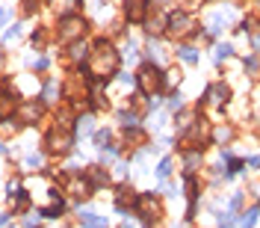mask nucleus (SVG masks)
I'll use <instances>...</instances> for the list:
<instances>
[{"label": "nucleus", "mask_w": 260, "mask_h": 228, "mask_svg": "<svg viewBox=\"0 0 260 228\" xmlns=\"http://www.w3.org/2000/svg\"><path fill=\"white\" fill-rule=\"evenodd\" d=\"M59 213H62V202H53L51 208H45V211H42V216H45V219H56Z\"/></svg>", "instance_id": "obj_28"}, {"label": "nucleus", "mask_w": 260, "mask_h": 228, "mask_svg": "<svg viewBox=\"0 0 260 228\" xmlns=\"http://www.w3.org/2000/svg\"><path fill=\"white\" fill-rule=\"evenodd\" d=\"M18 36H21V27H18V24H12V27L6 30V36H3V39H6V42H12V39H18Z\"/></svg>", "instance_id": "obj_32"}, {"label": "nucleus", "mask_w": 260, "mask_h": 228, "mask_svg": "<svg viewBox=\"0 0 260 228\" xmlns=\"http://www.w3.org/2000/svg\"><path fill=\"white\" fill-rule=\"evenodd\" d=\"M192 27H195V18H192L190 12L180 9V12H172V15H169V33H174V36L183 39V36L192 33Z\"/></svg>", "instance_id": "obj_4"}, {"label": "nucleus", "mask_w": 260, "mask_h": 228, "mask_svg": "<svg viewBox=\"0 0 260 228\" xmlns=\"http://www.w3.org/2000/svg\"><path fill=\"white\" fill-rule=\"evenodd\" d=\"M201 148H190L187 154H183V166H187V175H195V169L201 166Z\"/></svg>", "instance_id": "obj_13"}, {"label": "nucleus", "mask_w": 260, "mask_h": 228, "mask_svg": "<svg viewBox=\"0 0 260 228\" xmlns=\"http://www.w3.org/2000/svg\"><path fill=\"white\" fill-rule=\"evenodd\" d=\"M231 56H234V45H231V42H219V45H216V53H213V59L222 62V59H231Z\"/></svg>", "instance_id": "obj_21"}, {"label": "nucleus", "mask_w": 260, "mask_h": 228, "mask_svg": "<svg viewBox=\"0 0 260 228\" xmlns=\"http://www.w3.org/2000/svg\"><path fill=\"white\" fill-rule=\"evenodd\" d=\"M74 131H77V134H92V116H80Z\"/></svg>", "instance_id": "obj_27"}, {"label": "nucleus", "mask_w": 260, "mask_h": 228, "mask_svg": "<svg viewBox=\"0 0 260 228\" xmlns=\"http://www.w3.org/2000/svg\"><path fill=\"white\" fill-rule=\"evenodd\" d=\"M166 104H169V110H172V113H180V110H183V95H180V92H172Z\"/></svg>", "instance_id": "obj_23"}, {"label": "nucleus", "mask_w": 260, "mask_h": 228, "mask_svg": "<svg viewBox=\"0 0 260 228\" xmlns=\"http://www.w3.org/2000/svg\"><path fill=\"white\" fill-rule=\"evenodd\" d=\"M89 53H92V51H89L86 45H80V42H71V53H68V56L74 59V62H86Z\"/></svg>", "instance_id": "obj_19"}, {"label": "nucleus", "mask_w": 260, "mask_h": 228, "mask_svg": "<svg viewBox=\"0 0 260 228\" xmlns=\"http://www.w3.org/2000/svg\"><path fill=\"white\" fill-rule=\"evenodd\" d=\"M95 145L104 151L106 145H109V131H95Z\"/></svg>", "instance_id": "obj_29"}, {"label": "nucleus", "mask_w": 260, "mask_h": 228, "mask_svg": "<svg viewBox=\"0 0 260 228\" xmlns=\"http://www.w3.org/2000/svg\"><path fill=\"white\" fill-rule=\"evenodd\" d=\"M116 69H119V51H116L106 39H98L95 48H92V53H89V59H86L89 77L106 80L109 74H116Z\"/></svg>", "instance_id": "obj_1"}, {"label": "nucleus", "mask_w": 260, "mask_h": 228, "mask_svg": "<svg viewBox=\"0 0 260 228\" xmlns=\"http://www.w3.org/2000/svg\"><path fill=\"white\" fill-rule=\"evenodd\" d=\"M39 104L35 101H27V104H21V110H18V116H21V122H27V124H33L35 119H39Z\"/></svg>", "instance_id": "obj_15"}, {"label": "nucleus", "mask_w": 260, "mask_h": 228, "mask_svg": "<svg viewBox=\"0 0 260 228\" xmlns=\"http://www.w3.org/2000/svg\"><path fill=\"white\" fill-rule=\"evenodd\" d=\"M42 163H45L42 154H30V157H27V166H30V169H33V166H42Z\"/></svg>", "instance_id": "obj_33"}, {"label": "nucleus", "mask_w": 260, "mask_h": 228, "mask_svg": "<svg viewBox=\"0 0 260 228\" xmlns=\"http://www.w3.org/2000/svg\"><path fill=\"white\" fill-rule=\"evenodd\" d=\"M245 166H248V169H260V154L248 157V160H245Z\"/></svg>", "instance_id": "obj_34"}, {"label": "nucleus", "mask_w": 260, "mask_h": 228, "mask_svg": "<svg viewBox=\"0 0 260 228\" xmlns=\"http://www.w3.org/2000/svg\"><path fill=\"white\" fill-rule=\"evenodd\" d=\"M151 12V0H124V15L130 24H145Z\"/></svg>", "instance_id": "obj_5"}, {"label": "nucleus", "mask_w": 260, "mask_h": 228, "mask_svg": "<svg viewBox=\"0 0 260 228\" xmlns=\"http://www.w3.org/2000/svg\"><path fill=\"white\" fill-rule=\"evenodd\" d=\"M12 110H15V95H9V92H0V119L12 116Z\"/></svg>", "instance_id": "obj_18"}, {"label": "nucleus", "mask_w": 260, "mask_h": 228, "mask_svg": "<svg viewBox=\"0 0 260 228\" xmlns=\"http://www.w3.org/2000/svg\"><path fill=\"white\" fill-rule=\"evenodd\" d=\"M257 216H260V205H251L248 211L240 213L237 225H240V228H254V225H257Z\"/></svg>", "instance_id": "obj_12"}, {"label": "nucleus", "mask_w": 260, "mask_h": 228, "mask_svg": "<svg viewBox=\"0 0 260 228\" xmlns=\"http://www.w3.org/2000/svg\"><path fill=\"white\" fill-rule=\"evenodd\" d=\"M251 15L257 18V24H260V0H254V3H251Z\"/></svg>", "instance_id": "obj_37"}, {"label": "nucleus", "mask_w": 260, "mask_h": 228, "mask_svg": "<svg viewBox=\"0 0 260 228\" xmlns=\"http://www.w3.org/2000/svg\"><path fill=\"white\" fill-rule=\"evenodd\" d=\"M86 181L92 184V190H95V187H104L106 181H109V175H106L104 166H89L86 169Z\"/></svg>", "instance_id": "obj_10"}, {"label": "nucleus", "mask_w": 260, "mask_h": 228, "mask_svg": "<svg viewBox=\"0 0 260 228\" xmlns=\"http://www.w3.org/2000/svg\"><path fill=\"white\" fill-rule=\"evenodd\" d=\"M240 205H243V193H234V199H231V205H228V211H240Z\"/></svg>", "instance_id": "obj_31"}, {"label": "nucleus", "mask_w": 260, "mask_h": 228, "mask_svg": "<svg viewBox=\"0 0 260 228\" xmlns=\"http://www.w3.org/2000/svg\"><path fill=\"white\" fill-rule=\"evenodd\" d=\"M119 119H122L124 127H139V113H127V110H124Z\"/></svg>", "instance_id": "obj_26"}, {"label": "nucleus", "mask_w": 260, "mask_h": 228, "mask_svg": "<svg viewBox=\"0 0 260 228\" xmlns=\"http://www.w3.org/2000/svg\"><path fill=\"white\" fill-rule=\"evenodd\" d=\"M136 86L145 92V95H157L160 89H166V74L157 69L154 62H145L136 74Z\"/></svg>", "instance_id": "obj_2"}, {"label": "nucleus", "mask_w": 260, "mask_h": 228, "mask_svg": "<svg viewBox=\"0 0 260 228\" xmlns=\"http://www.w3.org/2000/svg\"><path fill=\"white\" fill-rule=\"evenodd\" d=\"M177 56H180L187 66H195V62H198V51H195L192 45H180V48H177Z\"/></svg>", "instance_id": "obj_20"}, {"label": "nucleus", "mask_w": 260, "mask_h": 228, "mask_svg": "<svg viewBox=\"0 0 260 228\" xmlns=\"http://www.w3.org/2000/svg\"><path fill=\"white\" fill-rule=\"evenodd\" d=\"M245 69H248V71H257V56H251V59H245Z\"/></svg>", "instance_id": "obj_35"}, {"label": "nucleus", "mask_w": 260, "mask_h": 228, "mask_svg": "<svg viewBox=\"0 0 260 228\" xmlns=\"http://www.w3.org/2000/svg\"><path fill=\"white\" fill-rule=\"evenodd\" d=\"M228 98H231V89L222 83V80H216V83H210L204 89V104L207 107H225Z\"/></svg>", "instance_id": "obj_6"}, {"label": "nucleus", "mask_w": 260, "mask_h": 228, "mask_svg": "<svg viewBox=\"0 0 260 228\" xmlns=\"http://www.w3.org/2000/svg\"><path fill=\"white\" fill-rule=\"evenodd\" d=\"M48 142H51V151H68L71 148V142H74V134L71 131H53L51 137H48Z\"/></svg>", "instance_id": "obj_9"}, {"label": "nucleus", "mask_w": 260, "mask_h": 228, "mask_svg": "<svg viewBox=\"0 0 260 228\" xmlns=\"http://www.w3.org/2000/svg\"><path fill=\"white\" fill-rule=\"evenodd\" d=\"M136 199H139V196L133 193V187L122 184V187H119V199H116V208H119V211H127V202H130V205H136Z\"/></svg>", "instance_id": "obj_11"}, {"label": "nucleus", "mask_w": 260, "mask_h": 228, "mask_svg": "<svg viewBox=\"0 0 260 228\" xmlns=\"http://www.w3.org/2000/svg\"><path fill=\"white\" fill-rule=\"evenodd\" d=\"M251 48H254V51L260 53V33H254V36H251Z\"/></svg>", "instance_id": "obj_38"}, {"label": "nucleus", "mask_w": 260, "mask_h": 228, "mask_svg": "<svg viewBox=\"0 0 260 228\" xmlns=\"http://www.w3.org/2000/svg\"><path fill=\"white\" fill-rule=\"evenodd\" d=\"M80 222L86 228H106L109 225L106 216H98V213H92V211H80Z\"/></svg>", "instance_id": "obj_14"}, {"label": "nucleus", "mask_w": 260, "mask_h": 228, "mask_svg": "<svg viewBox=\"0 0 260 228\" xmlns=\"http://www.w3.org/2000/svg\"><path fill=\"white\" fill-rule=\"evenodd\" d=\"M9 222V213H0V225H6Z\"/></svg>", "instance_id": "obj_40"}, {"label": "nucleus", "mask_w": 260, "mask_h": 228, "mask_svg": "<svg viewBox=\"0 0 260 228\" xmlns=\"http://www.w3.org/2000/svg\"><path fill=\"white\" fill-rule=\"evenodd\" d=\"M172 169H174L172 157H163V160H160V166H157V178H163V181H166V178L172 175Z\"/></svg>", "instance_id": "obj_22"}, {"label": "nucleus", "mask_w": 260, "mask_h": 228, "mask_svg": "<svg viewBox=\"0 0 260 228\" xmlns=\"http://www.w3.org/2000/svg\"><path fill=\"white\" fill-rule=\"evenodd\" d=\"M136 213L142 222H151V219H160V205H157V199L151 193L139 196L136 199Z\"/></svg>", "instance_id": "obj_7"}, {"label": "nucleus", "mask_w": 260, "mask_h": 228, "mask_svg": "<svg viewBox=\"0 0 260 228\" xmlns=\"http://www.w3.org/2000/svg\"><path fill=\"white\" fill-rule=\"evenodd\" d=\"M86 33V21L80 15H65L59 21V42H77Z\"/></svg>", "instance_id": "obj_3"}, {"label": "nucleus", "mask_w": 260, "mask_h": 228, "mask_svg": "<svg viewBox=\"0 0 260 228\" xmlns=\"http://www.w3.org/2000/svg\"><path fill=\"white\" fill-rule=\"evenodd\" d=\"M231 140H234V127H231V124H219V127L213 131V142H216V145L225 148V142H231Z\"/></svg>", "instance_id": "obj_17"}, {"label": "nucleus", "mask_w": 260, "mask_h": 228, "mask_svg": "<svg viewBox=\"0 0 260 228\" xmlns=\"http://www.w3.org/2000/svg\"><path fill=\"white\" fill-rule=\"evenodd\" d=\"M225 160H228V169H222V172H225V181H231V178H237V175H240V172L245 169V160L234 157V154H231V157H225Z\"/></svg>", "instance_id": "obj_16"}, {"label": "nucleus", "mask_w": 260, "mask_h": 228, "mask_svg": "<svg viewBox=\"0 0 260 228\" xmlns=\"http://www.w3.org/2000/svg\"><path fill=\"white\" fill-rule=\"evenodd\" d=\"M119 80H122L124 86H127V83H136V77H133V74H119Z\"/></svg>", "instance_id": "obj_36"}, {"label": "nucleus", "mask_w": 260, "mask_h": 228, "mask_svg": "<svg viewBox=\"0 0 260 228\" xmlns=\"http://www.w3.org/2000/svg\"><path fill=\"white\" fill-rule=\"evenodd\" d=\"M216 216H219V228H234V225H237V216H234V211L216 213Z\"/></svg>", "instance_id": "obj_24"}, {"label": "nucleus", "mask_w": 260, "mask_h": 228, "mask_svg": "<svg viewBox=\"0 0 260 228\" xmlns=\"http://www.w3.org/2000/svg\"><path fill=\"white\" fill-rule=\"evenodd\" d=\"M231 21H234V12H231V9H219V12H213L210 21H207V33L210 36H219Z\"/></svg>", "instance_id": "obj_8"}, {"label": "nucleus", "mask_w": 260, "mask_h": 228, "mask_svg": "<svg viewBox=\"0 0 260 228\" xmlns=\"http://www.w3.org/2000/svg\"><path fill=\"white\" fill-rule=\"evenodd\" d=\"M6 18H9V12H6V9H0V27L6 24Z\"/></svg>", "instance_id": "obj_39"}, {"label": "nucleus", "mask_w": 260, "mask_h": 228, "mask_svg": "<svg viewBox=\"0 0 260 228\" xmlns=\"http://www.w3.org/2000/svg\"><path fill=\"white\" fill-rule=\"evenodd\" d=\"M148 56H151V62H163V48L157 45V42H148Z\"/></svg>", "instance_id": "obj_25"}, {"label": "nucleus", "mask_w": 260, "mask_h": 228, "mask_svg": "<svg viewBox=\"0 0 260 228\" xmlns=\"http://www.w3.org/2000/svg\"><path fill=\"white\" fill-rule=\"evenodd\" d=\"M45 101H53V95H56V80H48V86H45Z\"/></svg>", "instance_id": "obj_30"}]
</instances>
